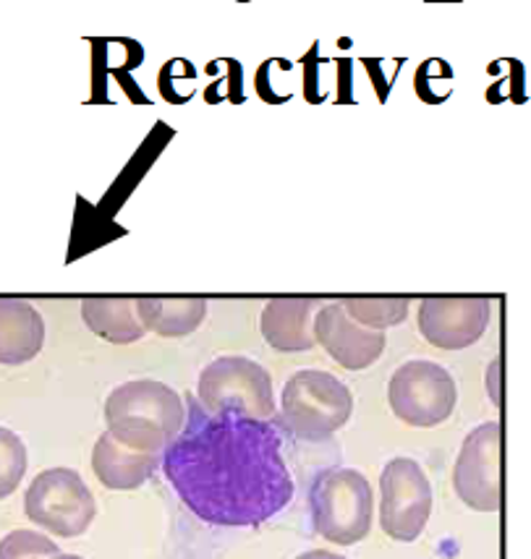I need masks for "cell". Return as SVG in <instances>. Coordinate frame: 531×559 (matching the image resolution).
<instances>
[{"mask_svg":"<svg viewBox=\"0 0 531 559\" xmlns=\"http://www.w3.org/2000/svg\"><path fill=\"white\" fill-rule=\"evenodd\" d=\"M161 465L186 508L221 528H255L294 499L281 431L236 411L210 414L194 397Z\"/></svg>","mask_w":531,"mask_h":559,"instance_id":"1","label":"cell"},{"mask_svg":"<svg viewBox=\"0 0 531 559\" xmlns=\"http://www.w3.org/2000/svg\"><path fill=\"white\" fill-rule=\"evenodd\" d=\"M105 424L118 442L144 455H161L186 426L184 397L157 379L118 384L105 401Z\"/></svg>","mask_w":531,"mask_h":559,"instance_id":"2","label":"cell"},{"mask_svg":"<svg viewBox=\"0 0 531 559\" xmlns=\"http://www.w3.org/2000/svg\"><path fill=\"white\" fill-rule=\"evenodd\" d=\"M311 523L324 542L354 547L364 542L375 518V495L367 476L354 468H328L317 476L309 495Z\"/></svg>","mask_w":531,"mask_h":559,"instance_id":"3","label":"cell"},{"mask_svg":"<svg viewBox=\"0 0 531 559\" xmlns=\"http://www.w3.org/2000/svg\"><path fill=\"white\" fill-rule=\"evenodd\" d=\"M354 414V395L349 384L330 371L302 369L285 382L281 418L296 437L322 442L349 424Z\"/></svg>","mask_w":531,"mask_h":559,"instance_id":"4","label":"cell"},{"mask_svg":"<svg viewBox=\"0 0 531 559\" xmlns=\"http://www.w3.org/2000/svg\"><path fill=\"white\" fill-rule=\"evenodd\" d=\"M197 397L210 414L236 411L260 421L275 416L270 371L247 356H221L204 366L197 382Z\"/></svg>","mask_w":531,"mask_h":559,"instance_id":"5","label":"cell"},{"mask_svg":"<svg viewBox=\"0 0 531 559\" xmlns=\"http://www.w3.org/2000/svg\"><path fill=\"white\" fill-rule=\"evenodd\" d=\"M24 512L52 536L76 538L97 515L95 497L84 478L71 468H50L35 476L24 495Z\"/></svg>","mask_w":531,"mask_h":559,"instance_id":"6","label":"cell"},{"mask_svg":"<svg viewBox=\"0 0 531 559\" xmlns=\"http://www.w3.org/2000/svg\"><path fill=\"white\" fill-rule=\"evenodd\" d=\"M388 403L398 421L416 429H433L453 416L458 403L456 379L435 361H406L390 377Z\"/></svg>","mask_w":531,"mask_h":559,"instance_id":"7","label":"cell"},{"mask_svg":"<svg viewBox=\"0 0 531 559\" xmlns=\"http://www.w3.org/2000/svg\"><path fill=\"white\" fill-rule=\"evenodd\" d=\"M380 525L393 542H416L433 515V487L411 457H393L380 476Z\"/></svg>","mask_w":531,"mask_h":559,"instance_id":"8","label":"cell"},{"mask_svg":"<svg viewBox=\"0 0 531 559\" xmlns=\"http://www.w3.org/2000/svg\"><path fill=\"white\" fill-rule=\"evenodd\" d=\"M503 426L487 421L463 439L456 457L453 489L469 510L497 512L503 504L500 487Z\"/></svg>","mask_w":531,"mask_h":559,"instance_id":"9","label":"cell"},{"mask_svg":"<svg viewBox=\"0 0 531 559\" xmlns=\"http://www.w3.org/2000/svg\"><path fill=\"white\" fill-rule=\"evenodd\" d=\"M493 304L484 296H435L420 304V332L440 350H463L484 335Z\"/></svg>","mask_w":531,"mask_h":559,"instance_id":"10","label":"cell"},{"mask_svg":"<svg viewBox=\"0 0 531 559\" xmlns=\"http://www.w3.org/2000/svg\"><path fill=\"white\" fill-rule=\"evenodd\" d=\"M315 341L330 353L335 364L349 371L369 369L380 361L388 345L385 332H375L356 324L346 314L343 304H328L315 314Z\"/></svg>","mask_w":531,"mask_h":559,"instance_id":"11","label":"cell"},{"mask_svg":"<svg viewBox=\"0 0 531 559\" xmlns=\"http://www.w3.org/2000/svg\"><path fill=\"white\" fill-rule=\"evenodd\" d=\"M315 298H272L260 317L264 343L281 353L315 348Z\"/></svg>","mask_w":531,"mask_h":559,"instance_id":"12","label":"cell"},{"mask_svg":"<svg viewBox=\"0 0 531 559\" xmlns=\"http://www.w3.org/2000/svg\"><path fill=\"white\" fill-rule=\"evenodd\" d=\"M163 461L157 455L129 450L118 442L110 431L99 435L95 450H92V471L105 489L134 491L142 487Z\"/></svg>","mask_w":531,"mask_h":559,"instance_id":"13","label":"cell"},{"mask_svg":"<svg viewBox=\"0 0 531 559\" xmlns=\"http://www.w3.org/2000/svg\"><path fill=\"white\" fill-rule=\"evenodd\" d=\"M45 343V322L39 311L22 298H0V364L32 361Z\"/></svg>","mask_w":531,"mask_h":559,"instance_id":"14","label":"cell"},{"mask_svg":"<svg viewBox=\"0 0 531 559\" xmlns=\"http://www.w3.org/2000/svg\"><path fill=\"white\" fill-rule=\"evenodd\" d=\"M82 319L97 337L113 345H129L148 335L137 298H87L82 301Z\"/></svg>","mask_w":531,"mask_h":559,"instance_id":"15","label":"cell"},{"mask_svg":"<svg viewBox=\"0 0 531 559\" xmlns=\"http://www.w3.org/2000/svg\"><path fill=\"white\" fill-rule=\"evenodd\" d=\"M139 317L148 332L161 337H186L208 317L204 298H137Z\"/></svg>","mask_w":531,"mask_h":559,"instance_id":"16","label":"cell"},{"mask_svg":"<svg viewBox=\"0 0 531 559\" xmlns=\"http://www.w3.org/2000/svg\"><path fill=\"white\" fill-rule=\"evenodd\" d=\"M343 309H346V314L354 319L356 324H362V328L385 332L388 328H396V324L406 322L409 298H401V296L346 298V301H343Z\"/></svg>","mask_w":531,"mask_h":559,"instance_id":"17","label":"cell"},{"mask_svg":"<svg viewBox=\"0 0 531 559\" xmlns=\"http://www.w3.org/2000/svg\"><path fill=\"white\" fill-rule=\"evenodd\" d=\"M26 474V448L11 429L0 426V499L11 497Z\"/></svg>","mask_w":531,"mask_h":559,"instance_id":"18","label":"cell"},{"mask_svg":"<svg viewBox=\"0 0 531 559\" xmlns=\"http://www.w3.org/2000/svg\"><path fill=\"white\" fill-rule=\"evenodd\" d=\"M58 555V544L37 531H11L0 542V559H56Z\"/></svg>","mask_w":531,"mask_h":559,"instance_id":"19","label":"cell"},{"mask_svg":"<svg viewBox=\"0 0 531 559\" xmlns=\"http://www.w3.org/2000/svg\"><path fill=\"white\" fill-rule=\"evenodd\" d=\"M296 559H346V557H343V555H335V551L311 549V551H304V555H298Z\"/></svg>","mask_w":531,"mask_h":559,"instance_id":"20","label":"cell"},{"mask_svg":"<svg viewBox=\"0 0 531 559\" xmlns=\"http://www.w3.org/2000/svg\"><path fill=\"white\" fill-rule=\"evenodd\" d=\"M56 559H82V557H76V555H58Z\"/></svg>","mask_w":531,"mask_h":559,"instance_id":"21","label":"cell"}]
</instances>
